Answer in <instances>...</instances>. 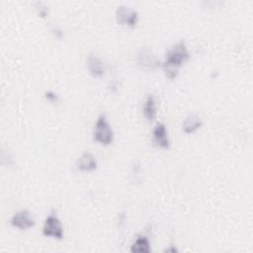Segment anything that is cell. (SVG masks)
Wrapping results in <instances>:
<instances>
[{"mask_svg": "<svg viewBox=\"0 0 253 253\" xmlns=\"http://www.w3.org/2000/svg\"><path fill=\"white\" fill-rule=\"evenodd\" d=\"M42 234L46 237H52L58 240L63 238V226L54 211H51L45 217L42 226Z\"/></svg>", "mask_w": 253, "mask_h": 253, "instance_id": "3", "label": "cell"}, {"mask_svg": "<svg viewBox=\"0 0 253 253\" xmlns=\"http://www.w3.org/2000/svg\"><path fill=\"white\" fill-rule=\"evenodd\" d=\"M116 20L120 25H126L133 28L137 24V12L126 5H121L116 10Z\"/></svg>", "mask_w": 253, "mask_h": 253, "instance_id": "6", "label": "cell"}, {"mask_svg": "<svg viewBox=\"0 0 253 253\" xmlns=\"http://www.w3.org/2000/svg\"><path fill=\"white\" fill-rule=\"evenodd\" d=\"M76 169L83 172H92L98 168V162L93 153L84 151L81 156L76 160Z\"/></svg>", "mask_w": 253, "mask_h": 253, "instance_id": "8", "label": "cell"}, {"mask_svg": "<svg viewBox=\"0 0 253 253\" xmlns=\"http://www.w3.org/2000/svg\"><path fill=\"white\" fill-rule=\"evenodd\" d=\"M35 5H37L36 9L38 10L39 15L42 18L46 17V15L48 14V8L45 6V4L42 3V2H37V3H35Z\"/></svg>", "mask_w": 253, "mask_h": 253, "instance_id": "13", "label": "cell"}, {"mask_svg": "<svg viewBox=\"0 0 253 253\" xmlns=\"http://www.w3.org/2000/svg\"><path fill=\"white\" fill-rule=\"evenodd\" d=\"M135 60L137 66L145 71H152L161 66L159 58L148 47L140 48L136 54Z\"/></svg>", "mask_w": 253, "mask_h": 253, "instance_id": "4", "label": "cell"}, {"mask_svg": "<svg viewBox=\"0 0 253 253\" xmlns=\"http://www.w3.org/2000/svg\"><path fill=\"white\" fill-rule=\"evenodd\" d=\"M10 223L12 226L17 227L21 230H27L35 226L36 220L30 211L23 209L13 214V216L10 219Z\"/></svg>", "mask_w": 253, "mask_h": 253, "instance_id": "5", "label": "cell"}, {"mask_svg": "<svg viewBox=\"0 0 253 253\" xmlns=\"http://www.w3.org/2000/svg\"><path fill=\"white\" fill-rule=\"evenodd\" d=\"M130 251L132 253H149L151 251L149 239L145 235H139L131 244Z\"/></svg>", "mask_w": 253, "mask_h": 253, "instance_id": "11", "label": "cell"}, {"mask_svg": "<svg viewBox=\"0 0 253 253\" xmlns=\"http://www.w3.org/2000/svg\"><path fill=\"white\" fill-rule=\"evenodd\" d=\"M202 125H203V121L201 117L197 114H191L183 122V125H182L183 131L185 133L191 134L196 130H198L202 126Z\"/></svg>", "mask_w": 253, "mask_h": 253, "instance_id": "10", "label": "cell"}, {"mask_svg": "<svg viewBox=\"0 0 253 253\" xmlns=\"http://www.w3.org/2000/svg\"><path fill=\"white\" fill-rule=\"evenodd\" d=\"M86 63H87V69L93 77L99 78L104 75L105 64H104L103 60L98 55H96L94 53H90L87 57Z\"/></svg>", "mask_w": 253, "mask_h": 253, "instance_id": "9", "label": "cell"}, {"mask_svg": "<svg viewBox=\"0 0 253 253\" xmlns=\"http://www.w3.org/2000/svg\"><path fill=\"white\" fill-rule=\"evenodd\" d=\"M93 139L102 145H109L114 140V131L106 115L100 114L94 126Z\"/></svg>", "mask_w": 253, "mask_h": 253, "instance_id": "2", "label": "cell"}, {"mask_svg": "<svg viewBox=\"0 0 253 253\" xmlns=\"http://www.w3.org/2000/svg\"><path fill=\"white\" fill-rule=\"evenodd\" d=\"M45 99L49 102V103H57L59 101V98H58V95L52 91H47L44 95Z\"/></svg>", "mask_w": 253, "mask_h": 253, "instance_id": "14", "label": "cell"}, {"mask_svg": "<svg viewBox=\"0 0 253 253\" xmlns=\"http://www.w3.org/2000/svg\"><path fill=\"white\" fill-rule=\"evenodd\" d=\"M142 112L143 116L148 122H152L156 118V105H155V100L152 95H148L143 107H142Z\"/></svg>", "mask_w": 253, "mask_h": 253, "instance_id": "12", "label": "cell"}, {"mask_svg": "<svg viewBox=\"0 0 253 253\" xmlns=\"http://www.w3.org/2000/svg\"><path fill=\"white\" fill-rule=\"evenodd\" d=\"M152 143L153 145L162 148H170V140L166 126L163 123H157L152 130Z\"/></svg>", "mask_w": 253, "mask_h": 253, "instance_id": "7", "label": "cell"}, {"mask_svg": "<svg viewBox=\"0 0 253 253\" xmlns=\"http://www.w3.org/2000/svg\"><path fill=\"white\" fill-rule=\"evenodd\" d=\"M190 58V52L184 41H180L171 46L166 54L162 64L165 75L169 79H175L178 75L180 66Z\"/></svg>", "mask_w": 253, "mask_h": 253, "instance_id": "1", "label": "cell"}]
</instances>
